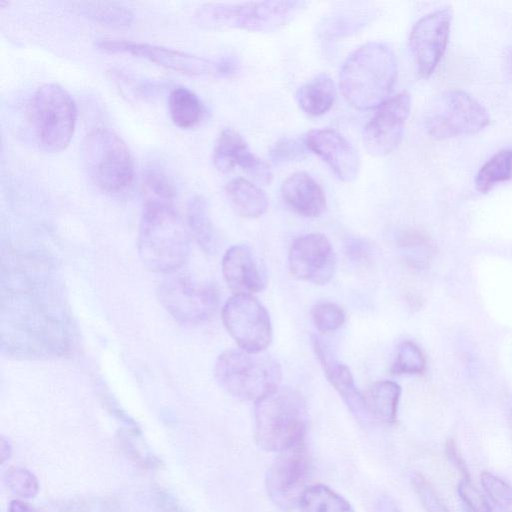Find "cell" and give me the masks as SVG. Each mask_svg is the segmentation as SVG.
<instances>
[{
  "instance_id": "obj_1",
  "label": "cell",
  "mask_w": 512,
  "mask_h": 512,
  "mask_svg": "<svg viewBox=\"0 0 512 512\" xmlns=\"http://www.w3.org/2000/svg\"><path fill=\"white\" fill-rule=\"evenodd\" d=\"M396 76V59L391 48L379 42H369L344 62L340 87L350 105L368 110L378 108L389 99Z\"/></svg>"
},
{
  "instance_id": "obj_2",
  "label": "cell",
  "mask_w": 512,
  "mask_h": 512,
  "mask_svg": "<svg viewBox=\"0 0 512 512\" xmlns=\"http://www.w3.org/2000/svg\"><path fill=\"white\" fill-rule=\"evenodd\" d=\"M308 413L302 395L280 387L255 402V439L269 452H282L305 441Z\"/></svg>"
},
{
  "instance_id": "obj_3",
  "label": "cell",
  "mask_w": 512,
  "mask_h": 512,
  "mask_svg": "<svg viewBox=\"0 0 512 512\" xmlns=\"http://www.w3.org/2000/svg\"><path fill=\"white\" fill-rule=\"evenodd\" d=\"M138 251L150 270L170 273L189 255V233L174 207L143 206Z\"/></svg>"
},
{
  "instance_id": "obj_4",
  "label": "cell",
  "mask_w": 512,
  "mask_h": 512,
  "mask_svg": "<svg viewBox=\"0 0 512 512\" xmlns=\"http://www.w3.org/2000/svg\"><path fill=\"white\" fill-rule=\"evenodd\" d=\"M306 6L298 0H269L244 3H206L195 19L206 29L234 28L251 32H274L290 23Z\"/></svg>"
},
{
  "instance_id": "obj_5",
  "label": "cell",
  "mask_w": 512,
  "mask_h": 512,
  "mask_svg": "<svg viewBox=\"0 0 512 512\" xmlns=\"http://www.w3.org/2000/svg\"><path fill=\"white\" fill-rule=\"evenodd\" d=\"M215 377L231 396L256 402L279 386L281 369L270 355L232 349L217 358Z\"/></svg>"
},
{
  "instance_id": "obj_6",
  "label": "cell",
  "mask_w": 512,
  "mask_h": 512,
  "mask_svg": "<svg viewBox=\"0 0 512 512\" xmlns=\"http://www.w3.org/2000/svg\"><path fill=\"white\" fill-rule=\"evenodd\" d=\"M82 158L90 180L102 192L118 194L131 185L133 159L126 143L114 131L97 128L88 133Z\"/></svg>"
},
{
  "instance_id": "obj_7",
  "label": "cell",
  "mask_w": 512,
  "mask_h": 512,
  "mask_svg": "<svg viewBox=\"0 0 512 512\" xmlns=\"http://www.w3.org/2000/svg\"><path fill=\"white\" fill-rule=\"evenodd\" d=\"M30 120L41 149L58 153L69 145L73 137L77 121L76 103L59 84H44L32 97Z\"/></svg>"
},
{
  "instance_id": "obj_8",
  "label": "cell",
  "mask_w": 512,
  "mask_h": 512,
  "mask_svg": "<svg viewBox=\"0 0 512 512\" xmlns=\"http://www.w3.org/2000/svg\"><path fill=\"white\" fill-rule=\"evenodd\" d=\"M483 105L460 89L443 92L435 102L426 121L428 134L436 139L473 134L489 124Z\"/></svg>"
},
{
  "instance_id": "obj_9",
  "label": "cell",
  "mask_w": 512,
  "mask_h": 512,
  "mask_svg": "<svg viewBox=\"0 0 512 512\" xmlns=\"http://www.w3.org/2000/svg\"><path fill=\"white\" fill-rule=\"evenodd\" d=\"M223 324L240 349L263 352L272 341V325L266 308L253 296L234 294L222 308Z\"/></svg>"
},
{
  "instance_id": "obj_10",
  "label": "cell",
  "mask_w": 512,
  "mask_h": 512,
  "mask_svg": "<svg viewBox=\"0 0 512 512\" xmlns=\"http://www.w3.org/2000/svg\"><path fill=\"white\" fill-rule=\"evenodd\" d=\"M158 295L165 309L182 323L197 324L208 320L219 304V294L213 285L188 276L166 279L161 283Z\"/></svg>"
},
{
  "instance_id": "obj_11",
  "label": "cell",
  "mask_w": 512,
  "mask_h": 512,
  "mask_svg": "<svg viewBox=\"0 0 512 512\" xmlns=\"http://www.w3.org/2000/svg\"><path fill=\"white\" fill-rule=\"evenodd\" d=\"M310 462L305 441L282 452L269 467L265 486L271 501L282 511H291L297 506L308 486Z\"/></svg>"
},
{
  "instance_id": "obj_12",
  "label": "cell",
  "mask_w": 512,
  "mask_h": 512,
  "mask_svg": "<svg viewBox=\"0 0 512 512\" xmlns=\"http://www.w3.org/2000/svg\"><path fill=\"white\" fill-rule=\"evenodd\" d=\"M452 17L450 8L438 9L423 16L413 26L409 46L420 77H429L442 58L449 40Z\"/></svg>"
},
{
  "instance_id": "obj_13",
  "label": "cell",
  "mask_w": 512,
  "mask_h": 512,
  "mask_svg": "<svg viewBox=\"0 0 512 512\" xmlns=\"http://www.w3.org/2000/svg\"><path fill=\"white\" fill-rule=\"evenodd\" d=\"M97 48L107 53L131 54L185 75L215 76V62L179 50L129 40L101 39Z\"/></svg>"
},
{
  "instance_id": "obj_14",
  "label": "cell",
  "mask_w": 512,
  "mask_h": 512,
  "mask_svg": "<svg viewBox=\"0 0 512 512\" xmlns=\"http://www.w3.org/2000/svg\"><path fill=\"white\" fill-rule=\"evenodd\" d=\"M411 109V97L401 92L378 107L363 130V143L373 156H385L399 145Z\"/></svg>"
},
{
  "instance_id": "obj_15",
  "label": "cell",
  "mask_w": 512,
  "mask_h": 512,
  "mask_svg": "<svg viewBox=\"0 0 512 512\" xmlns=\"http://www.w3.org/2000/svg\"><path fill=\"white\" fill-rule=\"evenodd\" d=\"M289 268L298 279L323 285L335 272L336 256L329 239L321 233L297 238L289 251Z\"/></svg>"
},
{
  "instance_id": "obj_16",
  "label": "cell",
  "mask_w": 512,
  "mask_h": 512,
  "mask_svg": "<svg viewBox=\"0 0 512 512\" xmlns=\"http://www.w3.org/2000/svg\"><path fill=\"white\" fill-rule=\"evenodd\" d=\"M304 144L320 156L343 182L354 181L360 170V158L355 147L339 132L315 129L308 132Z\"/></svg>"
},
{
  "instance_id": "obj_17",
  "label": "cell",
  "mask_w": 512,
  "mask_h": 512,
  "mask_svg": "<svg viewBox=\"0 0 512 512\" xmlns=\"http://www.w3.org/2000/svg\"><path fill=\"white\" fill-rule=\"evenodd\" d=\"M311 341L315 355L329 383L337 391L353 416L359 422H367L370 414L366 398L357 388L348 366L336 357L331 347L323 339L313 335Z\"/></svg>"
},
{
  "instance_id": "obj_18",
  "label": "cell",
  "mask_w": 512,
  "mask_h": 512,
  "mask_svg": "<svg viewBox=\"0 0 512 512\" xmlns=\"http://www.w3.org/2000/svg\"><path fill=\"white\" fill-rule=\"evenodd\" d=\"M214 166L221 172H229L238 166L262 184H270L273 174L269 165L258 158L249 148L244 138L234 129L221 131L214 150Z\"/></svg>"
},
{
  "instance_id": "obj_19",
  "label": "cell",
  "mask_w": 512,
  "mask_h": 512,
  "mask_svg": "<svg viewBox=\"0 0 512 512\" xmlns=\"http://www.w3.org/2000/svg\"><path fill=\"white\" fill-rule=\"evenodd\" d=\"M222 274L234 294L253 295L267 285V277L255 253L247 244L230 247L222 259Z\"/></svg>"
},
{
  "instance_id": "obj_20",
  "label": "cell",
  "mask_w": 512,
  "mask_h": 512,
  "mask_svg": "<svg viewBox=\"0 0 512 512\" xmlns=\"http://www.w3.org/2000/svg\"><path fill=\"white\" fill-rule=\"evenodd\" d=\"M281 193L286 204L304 217H318L326 206L321 186L305 172L290 175L283 182Z\"/></svg>"
},
{
  "instance_id": "obj_21",
  "label": "cell",
  "mask_w": 512,
  "mask_h": 512,
  "mask_svg": "<svg viewBox=\"0 0 512 512\" xmlns=\"http://www.w3.org/2000/svg\"><path fill=\"white\" fill-rule=\"evenodd\" d=\"M336 89L329 75L320 73L303 84L296 93L299 107L308 115L320 116L333 105Z\"/></svg>"
},
{
  "instance_id": "obj_22",
  "label": "cell",
  "mask_w": 512,
  "mask_h": 512,
  "mask_svg": "<svg viewBox=\"0 0 512 512\" xmlns=\"http://www.w3.org/2000/svg\"><path fill=\"white\" fill-rule=\"evenodd\" d=\"M228 200L237 214L256 218L265 213L268 199L265 193L244 178H235L225 187Z\"/></svg>"
},
{
  "instance_id": "obj_23",
  "label": "cell",
  "mask_w": 512,
  "mask_h": 512,
  "mask_svg": "<svg viewBox=\"0 0 512 512\" xmlns=\"http://www.w3.org/2000/svg\"><path fill=\"white\" fill-rule=\"evenodd\" d=\"M71 6L79 15L110 28H127L134 20L132 11L116 2L75 1Z\"/></svg>"
},
{
  "instance_id": "obj_24",
  "label": "cell",
  "mask_w": 512,
  "mask_h": 512,
  "mask_svg": "<svg viewBox=\"0 0 512 512\" xmlns=\"http://www.w3.org/2000/svg\"><path fill=\"white\" fill-rule=\"evenodd\" d=\"M187 227L205 253L212 255L217 252L218 236L210 218L207 202L201 196H195L187 207Z\"/></svg>"
},
{
  "instance_id": "obj_25",
  "label": "cell",
  "mask_w": 512,
  "mask_h": 512,
  "mask_svg": "<svg viewBox=\"0 0 512 512\" xmlns=\"http://www.w3.org/2000/svg\"><path fill=\"white\" fill-rule=\"evenodd\" d=\"M168 109L172 122L180 129L194 128L205 115V107L200 98L185 87H176L171 91Z\"/></svg>"
},
{
  "instance_id": "obj_26",
  "label": "cell",
  "mask_w": 512,
  "mask_h": 512,
  "mask_svg": "<svg viewBox=\"0 0 512 512\" xmlns=\"http://www.w3.org/2000/svg\"><path fill=\"white\" fill-rule=\"evenodd\" d=\"M401 387L393 381L383 380L374 383L366 398L369 414L386 424L397 420Z\"/></svg>"
},
{
  "instance_id": "obj_27",
  "label": "cell",
  "mask_w": 512,
  "mask_h": 512,
  "mask_svg": "<svg viewBox=\"0 0 512 512\" xmlns=\"http://www.w3.org/2000/svg\"><path fill=\"white\" fill-rule=\"evenodd\" d=\"M143 206L174 207L175 187L168 174L158 166L148 167L142 179Z\"/></svg>"
},
{
  "instance_id": "obj_28",
  "label": "cell",
  "mask_w": 512,
  "mask_h": 512,
  "mask_svg": "<svg viewBox=\"0 0 512 512\" xmlns=\"http://www.w3.org/2000/svg\"><path fill=\"white\" fill-rule=\"evenodd\" d=\"M299 508L301 512H355L343 496L323 484L308 486L301 496Z\"/></svg>"
},
{
  "instance_id": "obj_29",
  "label": "cell",
  "mask_w": 512,
  "mask_h": 512,
  "mask_svg": "<svg viewBox=\"0 0 512 512\" xmlns=\"http://www.w3.org/2000/svg\"><path fill=\"white\" fill-rule=\"evenodd\" d=\"M512 178V147L504 148L491 156L475 177L476 189L487 193L499 183Z\"/></svg>"
},
{
  "instance_id": "obj_30",
  "label": "cell",
  "mask_w": 512,
  "mask_h": 512,
  "mask_svg": "<svg viewBox=\"0 0 512 512\" xmlns=\"http://www.w3.org/2000/svg\"><path fill=\"white\" fill-rule=\"evenodd\" d=\"M426 361L421 349L412 341L406 340L399 344L391 372L401 374H421L425 370Z\"/></svg>"
},
{
  "instance_id": "obj_31",
  "label": "cell",
  "mask_w": 512,
  "mask_h": 512,
  "mask_svg": "<svg viewBox=\"0 0 512 512\" xmlns=\"http://www.w3.org/2000/svg\"><path fill=\"white\" fill-rule=\"evenodd\" d=\"M481 485L500 512H512V487L491 472L483 471Z\"/></svg>"
},
{
  "instance_id": "obj_32",
  "label": "cell",
  "mask_w": 512,
  "mask_h": 512,
  "mask_svg": "<svg viewBox=\"0 0 512 512\" xmlns=\"http://www.w3.org/2000/svg\"><path fill=\"white\" fill-rule=\"evenodd\" d=\"M4 482L13 494L21 498H32L39 491L38 479L26 468H9L4 474Z\"/></svg>"
},
{
  "instance_id": "obj_33",
  "label": "cell",
  "mask_w": 512,
  "mask_h": 512,
  "mask_svg": "<svg viewBox=\"0 0 512 512\" xmlns=\"http://www.w3.org/2000/svg\"><path fill=\"white\" fill-rule=\"evenodd\" d=\"M367 16L355 12H344L324 20L320 32L327 36H342L354 33L365 25Z\"/></svg>"
},
{
  "instance_id": "obj_34",
  "label": "cell",
  "mask_w": 512,
  "mask_h": 512,
  "mask_svg": "<svg viewBox=\"0 0 512 512\" xmlns=\"http://www.w3.org/2000/svg\"><path fill=\"white\" fill-rule=\"evenodd\" d=\"M315 327L322 333L338 330L345 322V313L338 305L330 302L319 303L311 311Z\"/></svg>"
},
{
  "instance_id": "obj_35",
  "label": "cell",
  "mask_w": 512,
  "mask_h": 512,
  "mask_svg": "<svg viewBox=\"0 0 512 512\" xmlns=\"http://www.w3.org/2000/svg\"><path fill=\"white\" fill-rule=\"evenodd\" d=\"M411 483L426 512H451L442 502L432 484L422 474L413 473Z\"/></svg>"
},
{
  "instance_id": "obj_36",
  "label": "cell",
  "mask_w": 512,
  "mask_h": 512,
  "mask_svg": "<svg viewBox=\"0 0 512 512\" xmlns=\"http://www.w3.org/2000/svg\"><path fill=\"white\" fill-rule=\"evenodd\" d=\"M457 492L465 512H492L484 496L474 487L471 479H460Z\"/></svg>"
},
{
  "instance_id": "obj_37",
  "label": "cell",
  "mask_w": 512,
  "mask_h": 512,
  "mask_svg": "<svg viewBox=\"0 0 512 512\" xmlns=\"http://www.w3.org/2000/svg\"><path fill=\"white\" fill-rule=\"evenodd\" d=\"M303 152V144L294 139L285 138L274 144L270 156L275 162H284L300 157Z\"/></svg>"
},
{
  "instance_id": "obj_38",
  "label": "cell",
  "mask_w": 512,
  "mask_h": 512,
  "mask_svg": "<svg viewBox=\"0 0 512 512\" xmlns=\"http://www.w3.org/2000/svg\"><path fill=\"white\" fill-rule=\"evenodd\" d=\"M445 455L448 461L460 473L462 479H471L466 463L459 452L453 439H448L445 443Z\"/></svg>"
},
{
  "instance_id": "obj_39",
  "label": "cell",
  "mask_w": 512,
  "mask_h": 512,
  "mask_svg": "<svg viewBox=\"0 0 512 512\" xmlns=\"http://www.w3.org/2000/svg\"><path fill=\"white\" fill-rule=\"evenodd\" d=\"M369 252V246L361 239H351L346 244V253L354 261L366 260Z\"/></svg>"
},
{
  "instance_id": "obj_40",
  "label": "cell",
  "mask_w": 512,
  "mask_h": 512,
  "mask_svg": "<svg viewBox=\"0 0 512 512\" xmlns=\"http://www.w3.org/2000/svg\"><path fill=\"white\" fill-rule=\"evenodd\" d=\"M215 62V76L231 77L238 70V62L232 56H225Z\"/></svg>"
},
{
  "instance_id": "obj_41",
  "label": "cell",
  "mask_w": 512,
  "mask_h": 512,
  "mask_svg": "<svg viewBox=\"0 0 512 512\" xmlns=\"http://www.w3.org/2000/svg\"><path fill=\"white\" fill-rule=\"evenodd\" d=\"M12 448L11 444L8 440H6L3 436L0 438V460L1 463H4L11 456Z\"/></svg>"
},
{
  "instance_id": "obj_42",
  "label": "cell",
  "mask_w": 512,
  "mask_h": 512,
  "mask_svg": "<svg viewBox=\"0 0 512 512\" xmlns=\"http://www.w3.org/2000/svg\"><path fill=\"white\" fill-rule=\"evenodd\" d=\"M9 512H34V510L27 503L12 500L9 505Z\"/></svg>"
},
{
  "instance_id": "obj_43",
  "label": "cell",
  "mask_w": 512,
  "mask_h": 512,
  "mask_svg": "<svg viewBox=\"0 0 512 512\" xmlns=\"http://www.w3.org/2000/svg\"><path fill=\"white\" fill-rule=\"evenodd\" d=\"M164 512H185L171 500L164 498Z\"/></svg>"
}]
</instances>
